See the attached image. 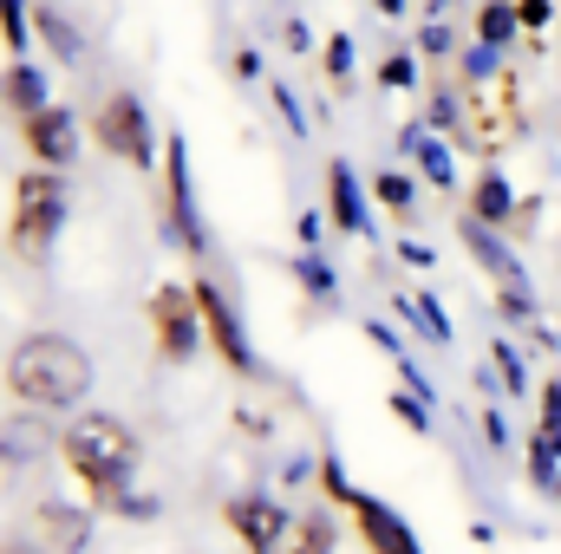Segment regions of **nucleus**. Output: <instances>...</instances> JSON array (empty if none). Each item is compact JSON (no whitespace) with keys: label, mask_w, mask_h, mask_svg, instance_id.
Returning a JSON list of instances; mask_svg holds the SVG:
<instances>
[{"label":"nucleus","mask_w":561,"mask_h":554,"mask_svg":"<svg viewBox=\"0 0 561 554\" xmlns=\"http://www.w3.org/2000/svg\"><path fill=\"white\" fill-rule=\"evenodd\" d=\"M59 463H66V476L79 483V496H85L92 516H118V503L138 489L144 443L125 417L85 412L59 430Z\"/></svg>","instance_id":"obj_1"},{"label":"nucleus","mask_w":561,"mask_h":554,"mask_svg":"<svg viewBox=\"0 0 561 554\" xmlns=\"http://www.w3.org/2000/svg\"><path fill=\"white\" fill-rule=\"evenodd\" d=\"M0 385L13 405L26 412H79L85 392H92V353L72 339V333H53V326H33L7 346V366H0Z\"/></svg>","instance_id":"obj_2"},{"label":"nucleus","mask_w":561,"mask_h":554,"mask_svg":"<svg viewBox=\"0 0 561 554\" xmlns=\"http://www.w3.org/2000/svg\"><path fill=\"white\" fill-rule=\"evenodd\" d=\"M59 229H66V176L59 170H20L13 176V209H7V249L13 262L39 268L53 249H59Z\"/></svg>","instance_id":"obj_3"},{"label":"nucleus","mask_w":561,"mask_h":554,"mask_svg":"<svg viewBox=\"0 0 561 554\" xmlns=\"http://www.w3.org/2000/svg\"><path fill=\"white\" fill-rule=\"evenodd\" d=\"M313 476H320V489L346 509V522H353V535L366 542L373 554H424V542L412 535V522L386 503V496H373V489H359V483H346V470H340V457H320L313 463Z\"/></svg>","instance_id":"obj_4"},{"label":"nucleus","mask_w":561,"mask_h":554,"mask_svg":"<svg viewBox=\"0 0 561 554\" xmlns=\"http://www.w3.org/2000/svg\"><path fill=\"white\" fill-rule=\"evenodd\" d=\"M92 138H99V150L112 163H125V170H157V157H163V138L150 125V105H144L138 92H125V85L92 105Z\"/></svg>","instance_id":"obj_5"},{"label":"nucleus","mask_w":561,"mask_h":554,"mask_svg":"<svg viewBox=\"0 0 561 554\" xmlns=\"http://www.w3.org/2000/svg\"><path fill=\"white\" fill-rule=\"evenodd\" d=\"M190 300H196V326H203V353H216L236 379H255V346H249V333H242V313H236V300L222 293V280L196 275L190 280Z\"/></svg>","instance_id":"obj_6"},{"label":"nucleus","mask_w":561,"mask_h":554,"mask_svg":"<svg viewBox=\"0 0 561 554\" xmlns=\"http://www.w3.org/2000/svg\"><path fill=\"white\" fill-rule=\"evenodd\" d=\"M144 326H150V353L163 366H190L203 353V326H196V300H190V280H163L150 287L144 300Z\"/></svg>","instance_id":"obj_7"},{"label":"nucleus","mask_w":561,"mask_h":554,"mask_svg":"<svg viewBox=\"0 0 561 554\" xmlns=\"http://www.w3.org/2000/svg\"><path fill=\"white\" fill-rule=\"evenodd\" d=\"M222 522H229V535L249 554H280L287 549V529H294V509H280L268 489H242V496L222 503Z\"/></svg>","instance_id":"obj_8"},{"label":"nucleus","mask_w":561,"mask_h":554,"mask_svg":"<svg viewBox=\"0 0 561 554\" xmlns=\"http://www.w3.org/2000/svg\"><path fill=\"white\" fill-rule=\"evenodd\" d=\"M157 170H163V222H170V235L203 262V255H209V235H203V222H196V196H190V150H183V138H163Z\"/></svg>","instance_id":"obj_9"},{"label":"nucleus","mask_w":561,"mask_h":554,"mask_svg":"<svg viewBox=\"0 0 561 554\" xmlns=\"http://www.w3.org/2000/svg\"><path fill=\"white\" fill-rule=\"evenodd\" d=\"M79 138H85V131H79V112L59 105V99L39 105L33 118H20V143H26V157H33L39 170H59V176H66V170L79 163Z\"/></svg>","instance_id":"obj_10"},{"label":"nucleus","mask_w":561,"mask_h":554,"mask_svg":"<svg viewBox=\"0 0 561 554\" xmlns=\"http://www.w3.org/2000/svg\"><path fill=\"white\" fill-rule=\"evenodd\" d=\"M516 209H523V196L510 189V176H503L496 163H483V170L470 176L463 216H470V222H483V229H496V235H510V229H516Z\"/></svg>","instance_id":"obj_11"},{"label":"nucleus","mask_w":561,"mask_h":554,"mask_svg":"<svg viewBox=\"0 0 561 554\" xmlns=\"http://www.w3.org/2000/svg\"><path fill=\"white\" fill-rule=\"evenodd\" d=\"M327 222H333L340 235H366V229H373V216H366V189H359V176H353L346 157L327 163Z\"/></svg>","instance_id":"obj_12"},{"label":"nucleus","mask_w":561,"mask_h":554,"mask_svg":"<svg viewBox=\"0 0 561 554\" xmlns=\"http://www.w3.org/2000/svg\"><path fill=\"white\" fill-rule=\"evenodd\" d=\"M39 105H53L46 66H39V59H7V66H0V112L20 125V118H33Z\"/></svg>","instance_id":"obj_13"},{"label":"nucleus","mask_w":561,"mask_h":554,"mask_svg":"<svg viewBox=\"0 0 561 554\" xmlns=\"http://www.w3.org/2000/svg\"><path fill=\"white\" fill-rule=\"evenodd\" d=\"M457 235H463V249L477 255V268L496 280V287H529L523 262H516V249H510L496 229H483V222H470V216H463V222H457Z\"/></svg>","instance_id":"obj_14"},{"label":"nucleus","mask_w":561,"mask_h":554,"mask_svg":"<svg viewBox=\"0 0 561 554\" xmlns=\"http://www.w3.org/2000/svg\"><path fill=\"white\" fill-rule=\"evenodd\" d=\"M33 522H39L46 554H85V542H92V509L85 503H39Z\"/></svg>","instance_id":"obj_15"},{"label":"nucleus","mask_w":561,"mask_h":554,"mask_svg":"<svg viewBox=\"0 0 561 554\" xmlns=\"http://www.w3.org/2000/svg\"><path fill=\"white\" fill-rule=\"evenodd\" d=\"M333 549H340V522H333L327 509H300L280 554H333Z\"/></svg>","instance_id":"obj_16"},{"label":"nucleus","mask_w":561,"mask_h":554,"mask_svg":"<svg viewBox=\"0 0 561 554\" xmlns=\"http://www.w3.org/2000/svg\"><path fill=\"white\" fill-rule=\"evenodd\" d=\"M516 33H523V20H516V0H483V7H477V46H490V53H510V46H516Z\"/></svg>","instance_id":"obj_17"},{"label":"nucleus","mask_w":561,"mask_h":554,"mask_svg":"<svg viewBox=\"0 0 561 554\" xmlns=\"http://www.w3.org/2000/svg\"><path fill=\"white\" fill-rule=\"evenodd\" d=\"M405 150L419 157V170L437 183V189H450V183H457V163H450V143H444V138H431V131L412 125V131H405Z\"/></svg>","instance_id":"obj_18"},{"label":"nucleus","mask_w":561,"mask_h":554,"mask_svg":"<svg viewBox=\"0 0 561 554\" xmlns=\"http://www.w3.org/2000/svg\"><path fill=\"white\" fill-rule=\"evenodd\" d=\"M0 46L7 59H33V0H0Z\"/></svg>","instance_id":"obj_19"},{"label":"nucleus","mask_w":561,"mask_h":554,"mask_svg":"<svg viewBox=\"0 0 561 554\" xmlns=\"http://www.w3.org/2000/svg\"><path fill=\"white\" fill-rule=\"evenodd\" d=\"M373 203L392 209V216H419V183H412L405 170H379V176H373Z\"/></svg>","instance_id":"obj_20"},{"label":"nucleus","mask_w":561,"mask_h":554,"mask_svg":"<svg viewBox=\"0 0 561 554\" xmlns=\"http://www.w3.org/2000/svg\"><path fill=\"white\" fill-rule=\"evenodd\" d=\"M33 33H39V39H46V46H53V53H59L66 66L79 59V33H72L66 20H59V7H46V0H33Z\"/></svg>","instance_id":"obj_21"},{"label":"nucleus","mask_w":561,"mask_h":554,"mask_svg":"<svg viewBox=\"0 0 561 554\" xmlns=\"http://www.w3.org/2000/svg\"><path fill=\"white\" fill-rule=\"evenodd\" d=\"M399 313L419 326L424 339H437V346H450V320H444V307L431 300V293H412V300H399Z\"/></svg>","instance_id":"obj_22"},{"label":"nucleus","mask_w":561,"mask_h":554,"mask_svg":"<svg viewBox=\"0 0 561 554\" xmlns=\"http://www.w3.org/2000/svg\"><path fill=\"white\" fill-rule=\"evenodd\" d=\"M490 366H496V385H503L510 399H523V392H529V366H523V353H516V346H503V339H496V346H490Z\"/></svg>","instance_id":"obj_23"},{"label":"nucleus","mask_w":561,"mask_h":554,"mask_svg":"<svg viewBox=\"0 0 561 554\" xmlns=\"http://www.w3.org/2000/svg\"><path fill=\"white\" fill-rule=\"evenodd\" d=\"M529 437H542V443L561 457V379L542 385V417H536V430H529Z\"/></svg>","instance_id":"obj_24"},{"label":"nucleus","mask_w":561,"mask_h":554,"mask_svg":"<svg viewBox=\"0 0 561 554\" xmlns=\"http://www.w3.org/2000/svg\"><path fill=\"white\" fill-rule=\"evenodd\" d=\"M379 85L412 92V85H419V59H412V53H386V59H379Z\"/></svg>","instance_id":"obj_25"},{"label":"nucleus","mask_w":561,"mask_h":554,"mask_svg":"<svg viewBox=\"0 0 561 554\" xmlns=\"http://www.w3.org/2000/svg\"><path fill=\"white\" fill-rule=\"evenodd\" d=\"M294 275L307 280V287H313L320 300H333V293H340V287H333V268H327L320 255H300V262H294Z\"/></svg>","instance_id":"obj_26"},{"label":"nucleus","mask_w":561,"mask_h":554,"mask_svg":"<svg viewBox=\"0 0 561 554\" xmlns=\"http://www.w3.org/2000/svg\"><path fill=\"white\" fill-rule=\"evenodd\" d=\"M424 412H431L424 399H412V392H392V417H399L405 430H419V437H424V430H431V417H424Z\"/></svg>","instance_id":"obj_27"},{"label":"nucleus","mask_w":561,"mask_h":554,"mask_svg":"<svg viewBox=\"0 0 561 554\" xmlns=\"http://www.w3.org/2000/svg\"><path fill=\"white\" fill-rule=\"evenodd\" d=\"M556 13H561L556 0H516V20H523V33H542Z\"/></svg>","instance_id":"obj_28"},{"label":"nucleus","mask_w":561,"mask_h":554,"mask_svg":"<svg viewBox=\"0 0 561 554\" xmlns=\"http://www.w3.org/2000/svg\"><path fill=\"white\" fill-rule=\"evenodd\" d=\"M327 72H333V79H346V72H353V39H346V33H333V39H327Z\"/></svg>","instance_id":"obj_29"},{"label":"nucleus","mask_w":561,"mask_h":554,"mask_svg":"<svg viewBox=\"0 0 561 554\" xmlns=\"http://www.w3.org/2000/svg\"><path fill=\"white\" fill-rule=\"evenodd\" d=\"M483 443H490V450H503V443H510V424H503V412H483Z\"/></svg>","instance_id":"obj_30"},{"label":"nucleus","mask_w":561,"mask_h":554,"mask_svg":"<svg viewBox=\"0 0 561 554\" xmlns=\"http://www.w3.org/2000/svg\"><path fill=\"white\" fill-rule=\"evenodd\" d=\"M399 262H412V268H431V249H419V242H405V249H399Z\"/></svg>","instance_id":"obj_31"},{"label":"nucleus","mask_w":561,"mask_h":554,"mask_svg":"<svg viewBox=\"0 0 561 554\" xmlns=\"http://www.w3.org/2000/svg\"><path fill=\"white\" fill-rule=\"evenodd\" d=\"M0 554H33V549H0Z\"/></svg>","instance_id":"obj_32"},{"label":"nucleus","mask_w":561,"mask_h":554,"mask_svg":"<svg viewBox=\"0 0 561 554\" xmlns=\"http://www.w3.org/2000/svg\"><path fill=\"white\" fill-rule=\"evenodd\" d=\"M556 496H561V483H556Z\"/></svg>","instance_id":"obj_33"}]
</instances>
